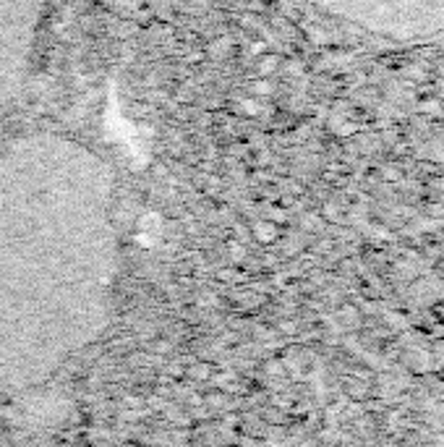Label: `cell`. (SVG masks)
I'll use <instances>...</instances> for the list:
<instances>
[{
	"mask_svg": "<svg viewBox=\"0 0 444 447\" xmlns=\"http://www.w3.org/2000/svg\"><path fill=\"white\" fill-rule=\"evenodd\" d=\"M421 113H426L431 118L442 116V102L439 99H426V102H421Z\"/></svg>",
	"mask_w": 444,
	"mask_h": 447,
	"instance_id": "2",
	"label": "cell"
},
{
	"mask_svg": "<svg viewBox=\"0 0 444 447\" xmlns=\"http://www.w3.org/2000/svg\"><path fill=\"white\" fill-rule=\"evenodd\" d=\"M405 76L413 79V81H418V84L428 79V73L424 71V66H408V68H405Z\"/></svg>",
	"mask_w": 444,
	"mask_h": 447,
	"instance_id": "3",
	"label": "cell"
},
{
	"mask_svg": "<svg viewBox=\"0 0 444 447\" xmlns=\"http://www.w3.org/2000/svg\"><path fill=\"white\" fill-rule=\"evenodd\" d=\"M387 324L395 327V330H405V327H408L405 317H400V314H387Z\"/></svg>",
	"mask_w": 444,
	"mask_h": 447,
	"instance_id": "4",
	"label": "cell"
},
{
	"mask_svg": "<svg viewBox=\"0 0 444 447\" xmlns=\"http://www.w3.org/2000/svg\"><path fill=\"white\" fill-rule=\"evenodd\" d=\"M382 176H384L387 180H397V178H400V173H397L395 168H382Z\"/></svg>",
	"mask_w": 444,
	"mask_h": 447,
	"instance_id": "10",
	"label": "cell"
},
{
	"mask_svg": "<svg viewBox=\"0 0 444 447\" xmlns=\"http://www.w3.org/2000/svg\"><path fill=\"white\" fill-rule=\"evenodd\" d=\"M272 68H277V61L275 58H264L261 66H259V73H272Z\"/></svg>",
	"mask_w": 444,
	"mask_h": 447,
	"instance_id": "6",
	"label": "cell"
},
{
	"mask_svg": "<svg viewBox=\"0 0 444 447\" xmlns=\"http://www.w3.org/2000/svg\"><path fill=\"white\" fill-rule=\"evenodd\" d=\"M280 330H283V332H295V324L293 322H283V324H280Z\"/></svg>",
	"mask_w": 444,
	"mask_h": 447,
	"instance_id": "11",
	"label": "cell"
},
{
	"mask_svg": "<svg viewBox=\"0 0 444 447\" xmlns=\"http://www.w3.org/2000/svg\"><path fill=\"white\" fill-rule=\"evenodd\" d=\"M240 108L246 110V116H257V113H259V105H257V102H251V99H246Z\"/></svg>",
	"mask_w": 444,
	"mask_h": 447,
	"instance_id": "8",
	"label": "cell"
},
{
	"mask_svg": "<svg viewBox=\"0 0 444 447\" xmlns=\"http://www.w3.org/2000/svg\"><path fill=\"white\" fill-rule=\"evenodd\" d=\"M254 235H257L259 241H275L277 238V228L272 223H257L254 225Z\"/></svg>",
	"mask_w": 444,
	"mask_h": 447,
	"instance_id": "1",
	"label": "cell"
},
{
	"mask_svg": "<svg viewBox=\"0 0 444 447\" xmlns=\"http://www.w3.org/2000/svg\"><path fill=\"white\" fill-rule=\"evenodd\" d=\"M254 92H257V94H269V92H272V84H269V81H257V84H254Z\"/></svg>",
	"mask_w": 444,
	"mask_h": 447,
	"instance_id": "7",
	"label": "cell"
},
{
	"mask_svg": "<svg viewBox=\"0 0 444 447\" xmlns=\"http://www.w3.org/2000/svg\"><path fill=\"white\" fill-rule=\"evenodd\" d=\"M347 385H350V393H353V395H358V398H361V395H366V393H369V387H366L364 382H355V379H350V382H347Z\"/></svg>",
	"mask_w": 444,
	"mask_h": 447,
	"instance_id": "5",
	"label": "cell"
},
{
	"mask_svg": "<svg viewBox=\"0 0 444 447\" xmlns=\"http://www.w3.org/2000/svg\"><path fill=\"white\" fill-rule=\"evenodd\" d=\"M230 254L235 257V262H240V257H243V246H240L238 241H233L230 243Z\"/></svg>",
	"mask_w": 444,
	"mask_h": 447,
	"instance_id": "9",
	"label": "cell"
}]
</instances>
